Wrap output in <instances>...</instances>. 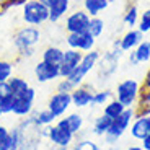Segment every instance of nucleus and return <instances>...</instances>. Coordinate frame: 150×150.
<instances>
[{"mask_svg": "<svg viewBox=\"0 0 150 150\" xmlns=\"http://www.w3.org/2000/svg\"><path fill=\"white\" fill-rule=\"evenodd\" d=\"M16 127L20 131V149L18 150H39L42 139H46L47 127H38L30 117L18 119Z\"/></svg>", "mask_w": 150, "mask_h": 150, "instance_id": "obj_1", "label": "nucleus"}, {"mask_svg": "<svg viewBox=\"0 0 150 150\" xmlns=\"http://www.w3.org/2000/svg\"><path fill=\"white\" fill-rule=\"evenodd\" d=\"M134 117H135V108H126L119 116L114 117L111 122L109 131L103 135L106 145H109V147L116 145L117 140L124 135V132L131 127V122L134 121Z\"/></svg>", "mask_w": 150, "mask_h": 150, "instance_id": "obj_2", "label": "nucleus"}, {"mask_svg": "<svg viewBox=\"0 0 150 150\" xmlns=\"http://www.w3.org/2000/svg\"><path fill=\"white\" fill-rule=\"evenodd\" d=\"M21 8V20L30 26H41L49 21L47 5L38 2V0H28Z\"/></svg>", "mask_w": 150, "mask_h": 150, "instance_id": "obj_3", "label": "nucleus"}, {"mask_svg": "<svg viewBox=\"0 0 150 150\" xmlns=\"http://www.w3.org/2000/svg\"><path fill=\"white\" fill-rule=\"evenodd\" d=\"M140 95V83L134 79H126L117 83L114 98L124 106V108H135L137 100Z\"/></svg>", "mask_w": 150, "mask_h": 150, "instance_id": "obj_4", "label": "nucleus"}, {"mask_svg": "<svg viewBox=\"0 0 150 150\" xmlns=\"http://www.w3.org/2000/svg\"><path fill=\"white\" fill-rule=\"evenodd\" d=\"M100 57H101V54L98 52L96 49H91V51H88V52H83L82 62H80V64L77 65V69L67 77V79L74 83V86H79V85H82V83L85 82L86 75L98 65Z\"/></svg>", "mask_w": 150, "mask_h": 150, "instance_id": "obj_5", "label": "nucleus"}, {"mask_svg": "<svg viewBox=\"0 0 150 150\" xmlns=\"http://www.w3.org/2000/svg\"><path fill=\"white\" fill-rule=\"evenodd\" d=\"M122 49H121L119 46V39H116V41L112 42V49L109 51V52H106L105 56L100 57V60H98V75H100V79L101 77H111V75L116 74L117 67H119V59L122 57Z\"/></svg>", "mask_w": 150, "mask_h": 150, "instance_id": "obj_6", "label": "nucleus"}, {"mask_svg": "<svg viewBox=\"0 0 150 150\" xmlns=\"http://www.w3.org/2000/svg\"><path fill=\"white\" fill-rule=\"evenodd\" d=\"M13 46H15L16 52L25 51V49H33L36 44L41 41V31L38 26H21L13 33Z\"/></svg>", "mask_w": 150, "mask_h": 150, "instance_id": "obj_7", "label": "nucleus"}, {"mask_svg": "<svg viewBox=\"0 0 150 150\" xmlns=\"http://www.w3.org/2000/svg\"><path fill=\"white\" fill-rule=\"evenodd\" d=\"M34 100H36V90L33 86H30L21 96H15V101H13L10 114H13L18 119L28 117L34 111Z\"/></svg>", "mask_w": 150, "mask_h": 150, "instance_id": "obj_8", "label": "nucleus"}, {"mask_svg": "<svg viewBox=\"0 0 150 150\" xmlns=\"http://www.w3.org/2000/svg\"><path fill=\"white\" fill-rule=\"evenodd\" d=\"M46 139L51 142L52 147H59V149L69 150L72 147V144H74V140H75V134H72L67 129H62L60 126H57V124L54 122L52 126L47 127Z\"/></svg>", "mask_w": 150, "mask_h": 150, "instance_id": "obj_9", "label": "nucleus"}, {"mask_svg": "<svg viewBox=\"0 0 150 150\" xmlns=\"http://www.w3.org/2000/svg\"><path fill=\"white\" fill-rule=\"evenodd\" d=\"M90 18L91 16L86 13L85 10H74L65 16L64 21V28L69 33H85L88 31V25H90Z\"/></svg>", "mask_w": 150, "mask_h": 150, "instance_id": "obj_10", "label": "nucleus"}, {"mask_svg": "<svg viewBox=\"0 0 150 150\" xmlns=\"http://www.w3.org/2000/svg\"><path fill=\"white\" fill-rule=\"evenodd\" d=\"M95 42L96 38H93L88 31L85 33H69L65 36V44L70 49H77L82 52H88L91 49H95Z\"/></svg>", "mask_w": 150, "mask_h": 150, "instance_id": "obj_11", "label": "nucleus"}, {"mask_svg": "<svg viewBox=\"0 0 150 150\" xmlns=\"http://www.w3.org/2000/svg\"><path fill=\"white\" fill-rule=\"evenodd\" d=\"M70 106H72L70 93H59V91H56V93H52L51 96H49L47 106H46V108L59 119V117H62V116L67 114V111H69Z\"/></svg>", "mask_w": 150, "mask_h": 150, "instance_id": "obj_12", "label": "nucleus"}, {"mask_svg": "<svg viewBox=\"0 0 150 150\" xmlns=\"http://www.w3.org/2000/svg\"><path fill=\"white\" fill-rule=\"evenodd\" d=\"M83 52L82 51H77V49H64V57H62V62L59 64V74L60 79H67L69 75L77 69V65L82 62Z\"/></svg>", "mask_w": 150, "mask_h": 150, "instance_id": "obj_13", "label": "nucleus"}, {"mask_svg": "<svg viewBox=\"0 0 150 150\" xmlns=\"http://www.w3.org/2000/svg\"><path fill=\"white\" fill-rule=\"evenodd\" d=\"M93 93H95V88L91 85L83 82L82 85L75 86L74 91L70 93V98H72V106L75 108H86V106L91 105V100H93Z\"/></svg>", "mask_w": 150, "mask_h": 150, "instance_id": "obj_14", "label": "nucleus"}, {"mask_svg": "<svg viewBox=\"0 0 150 150\" xmlns=\"http://www.w3.org/2000/svg\"><path fill=\"white\" fill-rule=\"evenodd\" d=\"M34 79L38 83H49L54 82V80L60 79L59 74V65H52L47 64L44 60H39L36 65H34Z\"/></svg>", "mask_w": 150, "mask_h": 150, "instance_id": "obj_15", "label": "nucleus"}, {"mask_svg": "<svg viewBox=\"0 0 150 150\" xmlns=\"http://www.w3.org/2000/svg\"><path fill=\"white\" fill-rule=\"evenodd\" d=\"M72 7V0H51L47 4L49 8V23H57L69 15Z\"/></svg>", "mask_w": 150, "mask_h": 150, "instance_id": "obj_16", "label": "nucleus"}, {"mask_svg": "<svg viewBox=\"0 0 150 150\" xmlns=\"http://www.w3.org/2000/svg\"><path fill=\"white\" fill-rule=\"evenodd\" d=\"M56 124L60 126L62 129H67V131L72 132V134L77 135L83 129L85 119H83V116L80 114V112H69V114H65V116L59 117V119L56 121Z\"/></svg>", "mask_w": 150, "mask_h": 150, "instance_id": "obj_17", "label": "nucleus"}, {"mask_svg": "<svg viewBox=\"0 0 150 150\" xmlns=\"http://www.w3.org/2000/svg\"><path fill=\"white\" fill-rule=\"evenodd\" d=\"M144 41V33H140L137 28H131L124 33V36L119 39V46L124 52H131L134 51L140 42Z\"/></svg>", "mask_w": 150, "mask_h": 150, "instance_id": "obj_18", "label": "nucleus"}, {"mask_svg": "<svg viewBox=\"0 0 150 150\" xmlns=\"http://www.w3.org/2000/svg\"><path fill=\"white\" fill-rule=\"evenodd\" d=\"M150 134V114L149 116H135L131 122V135L137 140H142Z\"/></svg>", "mask_w": 150, "mask_h": 150, "instance_id": "obj_19", "label": "nucleus"}, {"mask_svg": "<svg viewBox=\"0 0 150 150\" xmlns=\"http://www.w3.org/2000/svg\"><path fill=\"white\" fill-rule=\"evenodd\" d=\"M28 117H30V119L33 121L34 124H36L38 127H49V126H52V124L57 121V117L54 116V114L49 111L47 108L34 109V111L31 112Z\"/></svg>", "mask_w": 150, "mask_h": 150, "instance_id": "obj_20", "label": "nucleus"}, {"mask_svg": "<svg viewBox=\"0 0 150 150\" xmlns=\"http://www.w3.org/2000/svg\"><path fill=\"white\" fill-rule=\"evenodd\" d=\"M13 101H15V96L11 93L8 82H2L0 83V111L4 112V116L11 112Z\"/></svg>", "mask_w": 150, "mask_h": 150, "instance_id": "obj_21", "label": "nucleus"}, {"mask_svg": "<svg viewBox=\"0 0 150 150\" xmlns=\"http://www.w3.org/2000/svg\"><path fill=\"white\" fill-rule=\"evenodd\" d=\"M62 57H64V49L59 47V46H52V44L46 46L41 52V60L52 65H59L62 62Z\"/></svg>", "mask_w": 150, "mask_h": 150, "instance_id": "obj_22", "label": "nucleus"}, {"mask_svg": "<svg viewBox=\"0 0 150 150\" xmlns=\"http://www.w3.org/2000/svg\"><path fill=\"white\" fill-rule=\"evenodd\" d=\"M139 7L134 4V2H129L127 5H126V10H124L122 13V21L124 25L131 30V28H135L137 26V23H139Z\"/></svg>", "mask_w": 150, "mask_h": 150, "instance_id": "obj_23", "label": "nucleus"}, {"mask_svg": "<svg viewBox=\"0 0 150 150\" xmlns=\"http://www.w3.org/2000/svg\"><path fill=\"white\" fill-rule=\"evenodd\" d=\"M83 10L88 13L90 16H100L101 11H105L108 8V0H82Z\"/></svg>", "mask_w": 150, "mask_h": 150, "instance_id": "obj_24", "label": "nucleus"}, {"mask_svg": "<svg viewBox=\"0 0 150 150\" xmlns=\"http://www.w3.org/2000/svg\"><path fill=\"white\" fill-rule=\"evenodd\" d=\"M111 122H112L111 117H108L106 114H100V116L95 117L93 126H91V132H93L95 135H100V137H103V135H105L106 132L109 131V127H111Z\"/></svg>", "mask_w": 150, "mask_h": 150, "instance_id": "obj_25", "label": "nucleus"}, {"mask_svg": "<svg viewBox=\"0 0 150 150\" xmlns=\"http://www.w3.org/2000/svg\"><path fill=\"white\" fill-rule=\"evenodd\" d=\"M8 85H10V90L13 93V96H21L25 91L30 88V82L26 79H23L20 75H13L10 80H8Z\"/></svg>", "mask_w": 150, "mask_h": 150, "instance_id": "obj_26", "label": "nucleus"}, {"mask_svg": "<svg viewBox=\"0 0 150 150\" xmlns=\"http://www.w3.org/2000/svg\"><path fill=\"white\" fill-rule=\"evenodd\" d=\"M137 64H145L150 60V41H142L137 47L132 51Z\"/></svg>", "mask_w": 150, "mask_h": 150, "instance_id": "obj_27", "label": "nucleus"}, {"mask_svg": "<svg viewBox=\"0 0 150 150\" xmlns=\"http://www.w3.org/2000/svg\"><path fill=\"white\" fill-rule=\"evenodd\" d=\"M16 64L10 59H4L0 57V83L2 82H8L13 77V70H15Z\"/></svg>", "mask_w": 150, "mask_h": 150, "instance_id": "obj_28", "label": "nucleus"}, {"mask_svg": "<svg viewBox=\"0 0 150 150\" xmlns=\"http://www.w3.org/2000/svg\"><path fill=\"white\" fill-rule=\"evenodd\" d=\"M103 108H105V109H103V114H106V116H108V117H111V119L117 117V116L121 114V112H122L124 109H126V108H124V106L121 105L119 101H117L116 98H112V100H109V101L106 103V105L103 106Z\"/></svg>", "mask_w": 150, "mask_h": 150, "instance_id": "obj_29", "label": "nucleus"}, {"mask_svg": "<svg viewBox=\"0 0 150 150\" xmlns=\"http://www.w3.org/2000/svg\"><path fill=\"white\" fill-rule=\"evenodd\" d=\"M114 98V93L111 90H98L93 93V100H91V105L93 106H105L109 100Z\"/></svg>", "mask_w": 150, "mask_h": 150, "instance_id": "obj_30", "label": "nucleus"}, {"mask_svg": "<svg viewBox=\"0 0 150 150\" xmlns=\"http://www.w3.org/2000/svg\"><path fill=\"white\" fill-rule=\"evenodd\" d=\"M105 31V21L100 16H91L90 18V25H88V33L93 38H100Z\"/></svg>", "mask_w": 150, "mask_h": 150, "instance_id": "obj_31", "label": "nucleus"}, {"mask_svg": "<svg viewBox=\"0 0 150 150\" xmlns=\"http://www.w3.org/2000/svg\"><path fill=\"white\" fill-rule=\"evenodd\" d=\"M11 145V132L10 127L0 124V150H10Z\"/></svg>", "mask_w": 150, "mask_h": 150, "instance_id": "obj_32", "label": "nucleus"}, {"mask_svg": "<svg viewBox=\"0 0 150 150\" xmlns=\"http://www.w3.org/2000/svg\"><path fill=\"white\" fill-rule=\"evenodd\" d=\"M69 150H101V149H100V145H98L96 142H93V140L82 139L77 144H72V147Z\"/></svg>", "mask_w": 150, "mask_h": 150, "instance_id": "obj_33", "label": "nucleus"}, {"mask_svg": "<svg viewBox=\"0 0 150 150\" xmlns=\"http://www.w3.org/2000/svg\"><path fill=\"white\" fill-rule=\"evenodd\" d=\"M137 30L144 34L150 31V8L149 10H144V13H140L139 23H137Z\"/></svg>", "mask_w": 150, "mask_h": 150, "instance_id": "obj_34", "label": "nucleus"}, {"mask_svg": "<svg viewBox=\"0 0 150 150\" xmlns=\"http://www.w3.org/2000/svg\"><path fill=\"white\" fill-rule=\"evenodd\" d=\"M74 88H75L74 83L69 79H59V82L56 85V91H59V93H72Z\"/></svg>", "mask_w": 150, "mask_h": 150, "instance_id": "obj_35", "label": "nucleus"}, {"mask_svg": "<svg viewBox=\"0 0 150 150\" xmlns=\"http://www.w3.org/2000/svg\"><path fill=\"white\" fill-rule=\"evenodd\" d=\"M140 88H144V90H150V69H149V72L145 74V77H144V82H142V85H140Z\"/></svg>", "mask_w": 150, "mask_h": 150, "instance_id": "obj_36", "label": "nucleus"}, {"mask_svg": "<svg viewBox=\"0 0 150 150\" xmlns=\"http://www.w3.org/2000/svg\"><path fill=\"white\" fill-rule=\"evenodd\" d=\"M140 142H142V145H140V147H142V150H150V134L145 135Z\"/></svg>", "mask_w": 150, "mask_h": 150, "instance_id": "obj_37", "label": "nucleus"}, {"mask_svg": "<svg viewBox=\"0 0 150 150\" xmlns=\"http://www.w3.org/2000/svg\"><path fill=\"white\" fill-rule=\"evenodd\" d=\"M127 60H129V64H131V65H139V64H137V60H135V57H134V54H132V51L129 52Z\"/></svg>", "mask_w": 150, "mask_h": 150, "instance_id": "obj_38", "label": "nucleus"}, {"mask_svg": "<svg viewBox=\"0 0 150 150\" xmlns=\"http://www.w3.org/2000/svg\"><path fill=\"white\" fill-rule=\"evenodd\" d=\"M126 150H142V147L140 145H131V147H127Z\"/></svg>", "mask_w": 150, "mask_h": 150, "instance_id": "obj_39", "label": "nucleus"}, {"mask_svg": "<svg viewBox=\"0 0 150 150\" xmlns=\"http://www.w3.org/2000/svg\"><path fill=\"white\" fill-rule=\"evenodd\" d=\"M38 2H41V4H44V5H47L49 2H51V0H38Z\"/></svg>", "mask_w": 150, "mask_h": 150, "instance_id": "obj_40", "label": "nucleus"}, {"mask_svg": "<svg viewBox=\"0 0 150 150\" xmlns=\"http://www.w3.org/2000/svg\"><path fill=\"white\" fill-rule=\"evenodd\" d=\"M52 150H65V149H59V147H52Z\"/></svg>", "mask_w": 150, "mask_h": 150, "instance_id": "obj_41", "label": "nucleus"}, {"mask_svg": "<svg viewBox=\"0 0 150 150\" xmlns=\"http://www.w3.org/2000/svg\"><path fill=\"white\" fill-rule=\"evenodd\" d=\"M108 150H117V149H116V147H114V145H112V147H109Z\"/></svg>", "mask_w": 150, "mask_h": 150, "instance_id": "obj_42", "label": "nucleus"}, {"mask_svg": "<svg viewBox=\"0 0 150 150\" xmlns=\"http://www.w3.org/2000/svg\"><path fill=\"white\" fill-rule=\"evenodd\" d=\"M5 2H8V0H0V5H4Z\"/></svg>", "mask_w": 150, "mask_h": 150, "instance_id": "obj_43", "label": "nucleus"}, {"mask_svg": "<svg viewBox=\"0 0 150 150\" xmlns=\"http://www.w3.org/2000/svg\"><path fill=\"white\" fill-rule=\"evenodd\" d=\"M114 2H116V0H108V4H114Z\"/></svg>", "mask_w": 150, "mask_h": 150, "instance_id": "obj_44", "label": "nucleus"}, {"mask_svg": "<svg viewBox=\"0 0 150 150\" xmlns=\"http://www.w3.org/2000/svg\"><path fill=\"white\" fill-rule=\"evenodd\" d=\"M2 117H4V112H2V111H0V119H2Z\"/></svg>", "mask_w": 150, "mask_h": 150, "instance_id": "obj_45", "label": "nucleus"}]
</instances>
